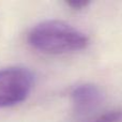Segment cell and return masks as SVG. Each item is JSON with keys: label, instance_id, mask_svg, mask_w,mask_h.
<instances>
[{"label": "cell", "instance_id": "obj_1", "mask_svg": "<svg viewBox=\"0 0 122 122\" xmlns=\"http://www.w3.org/2000/svg\"><path fill=\"white\" fill-rule=\"evenodd\" d=\"M28 44L48 55H61L86 48L88 36L62 20L48 19L36 24L27 36Z\"/></svg>", "mask_w": 122, "mask_h": 122}, {"label": "cell", "instance_id": "obj_2", "mask_svg": "<svg viewBox=\"0 0 122 122\" xmlns=\"http://www.w3.org/2000/svg\"><path fill=\"white\" fill-rule=\"evenodd\" d=\"M34 77L26 67L11 66L0 70V108L24 102L30 94Z\"/></svg>", "mask_w": 122, "mask_h": 122}, {"label": "cell", "instance_id": "obj_3", "mask_svg": "<svg viewBox=\"0 0 122 122\" xmlns=\"http://www.w3.org/2000/svg\"><path fill=\"white\" fill-rule=\"evenodd\" d=\"M71 100L74 110L77 114H88L102 103L103 92L97 85L81 84L73 89Z\"/></svg>", "mask_w": 122, "mask_h": 122}, {"label": "cell", "instance_id": "obj_4", "mask_svg": "<svg viewBox=\"0 0 122 122\" xmlns=\"http://www.w3.org/2000/svg\"><path fill=\"white\" fill-rule=\"evenodd\" d=\"M93 122H122V110H112L106 112Z\"/></svg>", "mask_w": 122, "mask_h": 122}, {"label": "cell", "instance_id": "obj_5", "mask_svg": "<svg viewBox=\"0 0 122 122\" xmlns=\"http://www.w3.org/2000/svg\"><path fill=\"white\" fill-rule=\"evenodd\" d=\"M66 4L73 10H82L90 4V1L88 0H69L66 1Z\"/></svg>", "mask_w": 122, "mask_h": 122}]
</instances>
